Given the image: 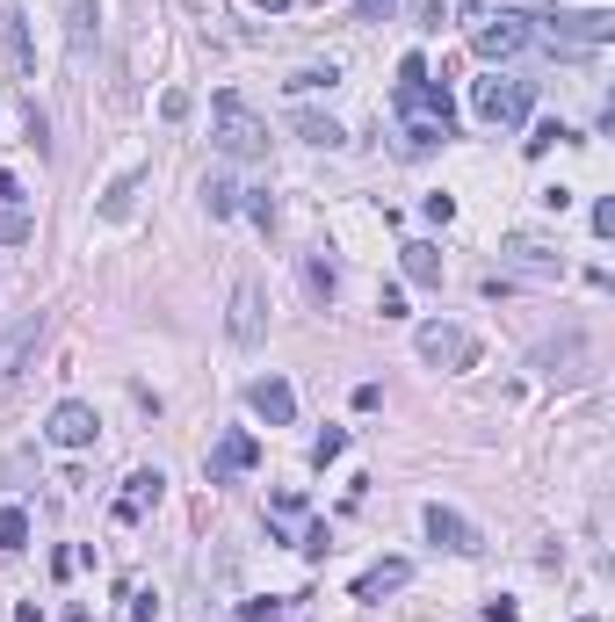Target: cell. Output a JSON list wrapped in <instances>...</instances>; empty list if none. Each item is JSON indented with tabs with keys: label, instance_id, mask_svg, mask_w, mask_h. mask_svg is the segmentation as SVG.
<instances>
[{
	"label": "cell",
	"instance_id": "obj_1",
	"mask_svg": "<svg viewBox=\"0 0 615 622\" xmlns=\"http://www.w3.org/2000/svg\"><path fill=\"white\" fill-rule=\"evenodd\" d=\"M210 138H218L225 160H261V152H268V123L246 109L239 95H218V109H210Z\"/></svg>",
	"mask_w": 615,
	"mask_h": 622
},
{
	"label": "cell",
	"instance_id": "obj_2",
	"mask_svg": "<svg viewBox=\"0 0 615 622\" xmlns=\"http://www.w3.org/2000/svg\"><path fill=\"white\" fill-rule=\"evenodd\" d=\"M471 109H478V123H492V131H514V123H529L536 87H529V80H507V73H492V80H478V87H471Z\"/></svg>",
	"mask_w": 615,
	"mask_h": 622
},
{
	"label": "cell",
	"instance_id": "obj_3",
	"mask_svg": "<svg viewBox=\"0 0 615 622\" xmlns=\"http://www.w3.org/2000/svg\"><path fill=\"white\" fill-rule=\"evenodd\" d=\"M615 37V15L608 8H579V15H550L543 22V44L558 51V58H587V51H601Z\"/></svg>",
	"mask_w": 615,
	"mask_h": 622
},
{
	"label": "cell",
	"instance_id": "obj_4",
	"mask_svg": "<svg viewBox=\"0 0 615 622\" xmlns=\"http://www.w3.org/2000/svg\"><path fill=\"white\" fill-rule=\"evenodd\" d=\"M44 340H51V311H29V319H15L8 333H0V398L29 377V362H37Z\"/></svg>",
	"mask_w": 615,
	"mask_h": 622
},
{
	"label": "cell",
	"instance_id": "obj_5",
	"mask_svg": "<svg viewBox=\"0 0 615 622\" xmlns=\"http://www.w3.org/2000/svg\"><path fill=\"white\" fill-rule=\"evenodd\" d=\"M413 348H420V362H435V369H471L478 362V333L456 326V319H435V326L413 333Z\"/></svg>",
	"mask_w": 615,
	"mask_h": 622
},
{
	"label": "cell",
	"instance_id": "obj_6",
	"mask_svg": "<svg viewBox=\"0 0 615 622\" xmlns=\"http://www.w3.org/2000/svg\"><path fill=\"white\" fill-rule=\"evenodd\" d=\"M536 44V29H529V15H514V8H500V15H485V22H471V51L478 58H514V51H529Z\"/></svg>",
	"mask_w": 615,
	"mask_h": 622
},
{
	"label": "cell",
	"instance_id": "obj_7",
	"mask_svg": "<svg viewBox=\"0 0 615 622\" xmlns=\"http://www.w3.org/2000/svg\"><path fill=\"white\" fill-rule=\"evenodd\" d=\"M95 434H102V420H95L87 398H66V406H51V420H44L51 449H95Z\"/></svg>",
	"mask_w": 615,
	"mask_h": 622
},
{
	"label": "cell",
	"instance_id": "obj_8",
	"mask_svg": "<svg viewBox=\"0 0 615 622\" xmlns=\"http://www.w3.org/2000/svg\"><path fill=\"white\" fill-rule=\"evenodd\" d=\"M427 536H435L442 550H456V557H478L485 550V536H478V521H464V514H456V507H427Z\"/></svg>",
	"mask_w": 615,
	"mask_h": 622
},
{
	"label": "cell",
	"instance_id": "obj_9",
	"mask_svg": "<svg viewBox=\"0 0 615 622\" xmlns=\"http://www.w3.org/2000/svg\"><path fill=\"white\" fill-rule=\"evenodd\" d=\"M261 333H268V297H261V283H239L232 290V340L261 348Z\"/></svg>",
	"mask_w": 615,
	"mask_h": 622
},
{
	"label": "cell",
	"instance_id": "obj_10",
	"mask_svg": "<svg viewBox=\"0 0 615 622\" xmlns=\"http://www.w3.org/2000/svg\"><path fill=\"white\" fill-rule=\"evenodd\" d=\"M102 44V0H73L66 8V51H73V66H87Z\"/></svg>",
	"mask_w": 615,
	"mask_h": 622
},
{
	"label": "cell",
	"instance_id": "obj_11",
	"mask_svg": "<svg viewBox=\"0 0 615 622\" xmlns=\"http://www.w3.org/2000/svg\"><path fill=\"white\" fill-rule=\"evenodd\" d=\"M500 254H507L521 275H565V254H558L550 239H536V232H514V239L500 246Z\"/></svg>",
	"mask_w": 615,
	"mask_h": 622
},
{
	"label": "cell",
	"instance_id": "obj_12",
	"mask_svg": "<svg viewBox=\"0 0 615 622\" xmlns=\"http://www.w3.org/2000/svg\"><path fill=\"white\" fill-rule=\"evenodd\" d=\"M391 102H398V116H435V123H456L449 87H435V80H406V87H391Z\"/></svg>",
	"mask_w": 615,
	"mask_h": 622
},
{
	"label": "cell",
	"instance_id": "obj_13",
	"mask_svg": "<svg viewBox=\"0 0 615 622\" xmlns=\"http://www.w3.org/2000/svg\"><path fill=\"white\" fill-rule=\"evenodd\" d=\"M246 406H254L268 427H290L297 420V391L283 377H254V384H246Z\"/></svg>",
	"mask_w": 615,
	"mask_h": 622
},
{
	"label": "cell",
	"instance_id": "obj_14",
	"mask_svg": "<svg viewBox=\"0 0 615 622\" xmlns=\"http://www.w3.org/2000/svg\"><path fill=\"white\" fill-rule=\"evenodd\" d=\"M254 463H261V442H254V434H225V442L218 449H210V485H225V478H239V471H254Z\"/></svg>",
	"mask_w": 615,
	"mask_h": 622
},
{
	"label": "cell",
	"instance_id": "obj_15",
	"mask_svg": "<svg viewBox=\"0 0 615 622\" xmlns=\"http://www.w3.org/2000/svg\"><path fill=\"white\" fill-rule=\"evenodd\" d=\"M160 492H167L160 471H131V478H123V500H116V521H123V528L145 521V507H160Z\"/></svg>",
	"mask_w": 615,
	"mask_h": 622
},
{
	"label": "cell",
	"instance_id": "obj_16",
	"mask_svg": "<svg viewBox=\"0 0 615 622\" xmlns=\"http://www.w3.org/2000/svg\"><path fill=\"white\" fill-rule=\"evenodd\" d=\"M579 362H587V340H579V333H565L558 348H543V355H536V369H543V377H558V384H579V377H587Z\"/></svg>",
	"mask_w": 615,
	"mask_h": 622
},
{
	"label": "cell",
	"instance_id": "obj_17",
	"mask_svg": "<svg viewBox=\"0 0 615 622\" xmlns=\"http://www.w3.org/2000/svg\"><path fill=\"white\" fill-rule=\"evenodd\" d=\"M406 579H413V565H406V557H384V565H369V572L355 579V601H384V594H398Z\"/></svg>",
	"mask_w": 615,
	"mask_h": 622
},
{
	"label": "cell",
	"instance_id": "obj_18",
	"mask_svg": "<svg viewBox=\"0 0 615 622\" xmlns=\"http://www.w3.org/2000/svg\"><path fill=\"white\" fill-rule=\"evenodd\" d=\"M145 181H152V167H123L109 189H102V217H109V225H116V217H131V203H138Z\"/></svg>",
	"mask_w": 615,
	"mask_h": 622
},
{
	"label": "cell",
	"instance_id": "obj_19",
	"mask_svg": "<svg viewBox=\"0 0 615 622\" xmlns=\"http://www.w3.org/2000/svg\"><path fill=\"white\" fill-rule=\"evenodd\" d=\"M398 261H406V283H420V290H442V254L427 239H406L398 246Z\"/></svg>",
	"mask_w": 615,
	"mask_h": 622
},
{
	"label": "cell",
	"instance_id": "obj_20",
	"mask_svg": "<svg viewBox=\"0 0 615 622\" xmlns=\"http://www.w3.org/2000/svg\"><path fill=\"white\" fill-rule=\"evenodd\" d=\"M290 131H297L304 145H326V152H333V145H341V138H348V131H341V123H333V116H319V109H297V116H290Z\"/></svg>",
	"mask_w": 615,
	"mask_h": 622
},
{
	"label": "cell",
	"instance_id": "obj_21",
	"mask_svg": "<svg viewBox=\"0 0 615 622\" xmlns=\"http://www.w3.org/2000/svg\"><path fill=\"white\" fill-rule=\"evenodd\" d=\"M435 145H449V123H435V116H406V160H427Z\"/></svg>",
	"mask_w": 615,
	"mask_h": 622
},
{
	"label": "cell",
	"instance_id": "obj_22",
	"mask_svg": "<svg viewBox=\"0 0 615 622\" xmlns=\"http://www.w3.org/2000/svg\"><path fill=\"white\" fill-rule=\"evenodd\" d=\"M304 290H312L319 304H333V290H341V275H333V261H326V254H312V261H304Z\"/></svg>",
	"mask_w": 615,
	"mask_h": 622
},
{
	"label": "cell",
	"instance_id": "obj_23",
	"mask_svg": "<svg viewBox=\"0 0 615 622\" xmlns=\"http://www.w3.org/2000/svg\"><path fill=\"white\" fill-rule=\"evenodd\" d=\"M203 210H210V217H232V210H239V189H232L225 174H210V181H203Z\"/></svg>",
	"mask_w": 615,
	"mask_h": 622
},
{
	"label": "cell",
	"instance_id": "obj_24",
	"mask_svg": "<svg viewBox=\"0 0 615 622\" xmlns=\"http://www.w3.org/2000/svg\"><path fill=\"white\" fill-rule=\"evenodd\" d=\"M37 239V217L29 210H0V246H29Z\"/></svg>",
	"mask_w": 615,
	"mask_h": 622
},
{
	"label": "cell",
	"instance_id": "obj_25",
	"mask_svg": "<svg viewBox=\"0 0 615 622\" xmlns=\"http://www.w3.org/2000/svg\"><path fill=\"white\" fill-rule=\"evenodd\" d=\"M0 550H29V514L22 507H0Z\"/></svg>",
	"mask_w": 615,
	"mask_h": 622
},
{
	"label": "cell",
	"instance_id": "obj_26",
	"mask_svg": "<svg viewBox=\"0 0 615 622\" xmlns=\"http://www.w3.org/2000/svg\"><path fill=\"white\" fill-rule=\"evenodd\" d=\"M565 138H572L565 123H536V131L521 138V152H529V160H543V152H550V145H565Z\"/></svg>",
	"mask_w": 615,
	"mask_h": 622
},
{
	"label": "cell",
	"instance_id": "obj_27",
	"mask_svg": "<svg viewBox=\"0 0 615 622\" xmlns=\"http://www.w3.org/2000/svg\"><path fill=\"white\" fill-rule=\"evenodd\" d=\"M239 210H246V217H254V225H261V232L275 225V196H268V189H239Z\"/></svg>",
	"mask_w": 615,
	"mask_h": 622
},
{
	"label": "cell",
	"instance_id": "obj_28",
	"mask_svg": "<svg viewBox=\"0 0 615 622\" xmlns=\"http://www.w3.org/2000/svg\"><path fill=\"white\" fill-rule=\"evenodd\" d=\"M341 449H348V434H341V427H326V434H319V442H312V463H319V471H326V463H333V456H341Z\"/></svg>",
	"mask_w": 615,
	"mask_h": 622
},
{
	"label": "cell",
	"instance_id": "obj_29",
	"mask_svg": "<svg viewBox=\"0 0 615 622\" xmlns=\"http://www.w3.org/2000/svg\"><path fill=\"white\" fill-rule=\"evenodd\" d=\"M333 80H341L333 66H304V73H290V87H297V95H312V87H333Z\"/></svg>",
	"mask_w": 615,
	"mask_h": 622
},
{
	"label": "cell",
	"instance_id": "obj_30",
	"mask_svg": "<svg viewBox=\"0 0 615 622\" xmlns=\"http://www.w3.org/2000/svg\"><path fill=\"white\" fill-rule=\"evenodd\" d=\"M22 123H29V145H37V152H51V123H44V109H37V102L22 109Z\"/></svg>",
	"mask_w": 615,
	"mask_h": 622
},
{
	"label": "cell",
	"instance_id": "obj_31",
	"mask_svg": "<svg viewBox=\"0 0 615 622\" xmlns=\"http://www.w3.org/2000/svg\"><path fill=\"white\" fill-rule=\"evenodd\" d=\"M160 116H167V123L189 116V87H167V95H160Z\"/></svg>",
	"mask_w": 615,
	"mask_h": 622
},
{
	"label": "cell",
	"instance_id": "obj_32",
	"mask_svg": "<svg viewBox=\"0 0 615 622\" xmlns=\"http://www.w3.org/2000/svg\"><path fill=\"white\" fill-rule=\"evenodd\" d=\"M420 210H427V225H449V217H456V203H449V196H427Z\"/></svg>",
	"mask_w": 615,
	"mask_h": 622
},
{
	"label": "cell",
	"instance_id": "obj_33",
	"mask_svg": "<svg viewBox=\"0 0 615 622\" xmlns=\"http://www.w3.org/2000/svg\"><path fill=\"white\" fill-rule=\"evenodd\" d=\"M391 8H398V0H355V15H362V22H384Z\"/></svg>",
	"mask_w": 615,
	"mask_h": 622
},
{
	"label": "cell",
	"instance_id": "obj_34",
	"mask_svg": "<svg viewBox=\"0 0 615 622\" xmlns=\"http://www.w3.org/2000/svg\"><path fill=\"white\" fill-rule=\"evenodd\" d=\"M485 622H521V608L514 601H485Z\"/></svg>",
	"mask_w": 615,
	"mask_h": 622
},
{
	"label": "cell",
	"instance_id": "obj_35",
	"mask_svg": "<svg viewBox=\"0 0 615 622\" xmlns=\"http://www.w3.org/2000/svg\"><path fill=\"white\" fill-rule=\"evenodd\" d=\"M0 203H8V210L22 203V181H15V174H0Z\"/></svg>",
	"mask_w": 615,
	"mask_h": 622
},
{
	"label": "cell",
	"instance_id": "obj_36",
	"mask_svg": "<svg viewBox=\"0 0 615 622\" xmlns=\"http://www.w3.org/2000/svg\"><path fill=\"white\" fill-rule=\"evenodd\" d=\"M15 622H44V608H15Z\"/></svg>",
	"mask_w": 615,
	"mask_h": 622
},
{
	"label": "cell",
	"instance_id": "obj_37",
	"mask_svg": "<svg viewBox=\"0 0 615 622\" xmlns=\"http://www.w3.org/2000/svg\"><path fill=\"white\" fill-rule=\"evenodd\" d=\"M261 8H290V0H261Z\"/></svg>",
	"mask_w": 615,
	"mask_h": 622
},
{
	"label": "cell",
	"instance_id": "obj_38",
	"mask_svg": "<svg viewBox=\"0 0 615 622\" xmlns=\"http://www.w3.org/2000/svg\"><path fill=\"white\" fill-rule=\"evenodd\" d=\"M579 622H594V615H579Z\"/></svg>",
	"mask_w": 615,
	"mask_h": 622
},
{
	"label": "cell",
	"instance_id": "obj_39",
	"mask_svg": "<svg viewBox=\"0 0 615 622\" xmlns=\"http://www.w3.org/2000/svg\"><path fill=\"white\" fill-rule=\"evenodd\" d=\"M0 22H8V15H0Z\"/></svg>",
	"mask_w": 615,
	"mask_h": 622
}]
</instances>
